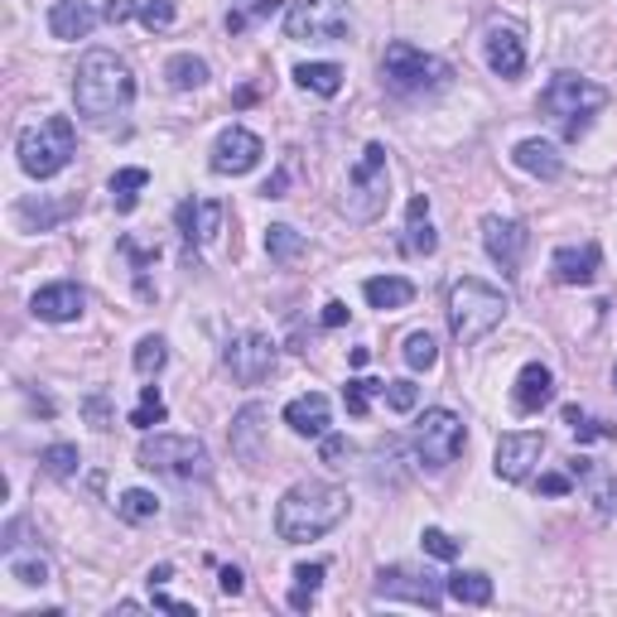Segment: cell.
Returning a JSON list of instances; mask_svg holds the SVG:
<instances>
[{
    "instance_id": "54",
    "label": "cell",
    "mask_w": 617,
    "mask_h": 617,
    "mask_svg": "<svg viewBox=\"0 0 617 617\" xmlns=\"http://www.w3.org/2000/svg\"><path fill=\"white\" fill-rule=\"evenodd\" d=\"M169 575H174V569H169V565H155V569H150V575H145V579H150V589H159V584H169Z\"/></svg>"
},
{
    "instance_id": "31",
    "label": "cell",
    "mask_w": 617,
    "mask_h": 617,
    "mask_svg": "<svg viewBox=\"0 0 617 617\" xmlns=\"http://www.w3.org/2000/svg\"><path fill=\"white\" fill-rule=\"evenodd\" d=\"M145 184H150V169H116L111 174V203H116V213L136 208V198H140Z\"/></svg>"
},
{
    "instance_id": "28",
    "label": "cell",
    "mask_w": 617,
    "mask_h": 617,
    "mask_svg": "<svg viewBox=\"0 0 617 617\" xmlns=\"http://www.w3.org/2000/svg\"><path fill=\"white\" fill-rule=\"evenodd\" d=\"M165 78H169L174 92H194V87L208 82V63H203L198 53H174L165 63Z\"/></svg>"
},
{
    "instance_id": "47",
    "label": "cell",
    "mask_w": 617,
    "mask_h": 617,
    "mask_svg": "<svg viewBox=\"0 0 617 617\" xmlns=\"http://www.w3.org/2000/svg\"><path fill=\"white\" fill-rule=\"evenodd\" d=\"M130 14H140V0H107V6H101V20L107 25H126Z\"/></svg>"
},
{
    "instance_id": "17",
    "label": "cell",
    "mask_w": 617,
    "mask_h": 617,
    "mask_svg": "<svg viewBox=\"0 0 617 617\" xmlns=\"http://www.w3.org/2000/svg\"><path fill=\"white\" fill-rule=\"evenodd\" d=\"M223 203H203V198H184L174 208V223H179V237H184V252H188V266H194V246L213 242L223 232Z\"/></svg>"
},
{
    "instance_id": "41",
    "label": "cell",
    "mask_w": 617,
    "mask_h": 617,
    "mask_svg": "<svg viewBox=\"0 0 617 617\" xmlns=\"http://www.w3.org/2000/svg\"><path fill=\"white\" fill-rule=\"evenodd\" d=\"M165 401H159V386H140V405L130 410V424L136 430H155V424H165Z\"/></svg>"
},
{
    "instance_id": "30",
    "label": "cell",
    "mask_w": 617,
    "mask_h": 617,
    "mask_svg": "<svg viewBox=\"0 0 617 617\" xmlns=\"http://www.w3.org/2000/svg\"><path fill=\"white\" fill-rule=\"evenodd\" d=\"M116 517L130 521V526L155 521V517H159V497H155V492H145V488H126L121 497H116Z\"/></svg>"
},
{
    "instance_id": "43",
    "label": "cell",
    "mask_w": 617,
    "mask_h": 617,
    "mask_svg": "<svg viewBox=\"0 0 617 617\" xmlns=\"http://www.w3.org/2000/svg\"><path fill=\"white\" fill-rule=\"evenodd\" d=\"M174 14H179V0H140V25L150 35H165L174 25Z\"/></svg>"
},
{
    "instance_id": "2",
    "label": "cell",
    "mask_w": 617,
    "mask_h": 617,
    "mask_svg": "<svg viewBox=\"0 0 617 617\" xmlns=\"http://www.w3.org/2000/svg\"><path fill=\"white\" fill-rule=\"evenodd\" d=\"M343 517H347L343 488H333V482H295L275 507V531H281L285 546H304V540L329 536Z\"/></svg>"
},
{
    "instance_id": "52",
    "label": "cell",
    "mask_w": 617,
    "mask_h": 617,
    "mask_svg": "<svg viewBox=\"0 0 617 617\" xmlns=\"http://www.w3.org/2000/svg\"><path fill=\"white\" fill-rule=\"evenodd\" d=\"M540 492H546V497H565L569 492V478L565 473H546V478H540Z\"/></svg>"
},
{
    "instance_id": "19",
    "label": "cell",
    "mask_w": 617,
    "mask_h": 617,
    "mask_svg": "<svg viewBox=\"0 0 617 617\" xmlns=\"http://www.w3.org/2000/svg\"><path fill=\"white\" fill-rule=\"evenodd\" d=\"M555 401V376L546 362H526L517 372V391H511V405H517V415H540Z\"/></svg>"
},
{
    "instance_id": "37",
    "label": "cell",
    "mask_w": 617,
    "mask_h": 617,
    "mask_svg": "<svg viewBox=\"0 0 617 617\" xmlns=\"http://www.w3.org/2000/svg\"><path fill=\"white\" fill-rule=\"evenodd\" d=\"M165 362H169V343L159 333H145L136 343V372L140 376H159V372H165Z\"/></svg>"
},
{
    "instance_id": "4",
    "label": "cell",
    "mask_w": 617,
    "mask_h": 617,
    "mask_svg": "<svg viewBox=\"0 0 617 617\" xmlns=\"http://www.w3.org/2000/svg\"><path fill=\"white\" fill-rule=\"evenodd\" d=\"M608 107V92L589 78H575V72H555L550 87L540 92V111L550 116L555 126H560L565 140H579L584 130H589V121L598 111Z\"/></svg>"
},
{
    "instance_id": "55",
    "label": "cell",
    "mask_w": 617,
    "mask_h": 617,
    "mask_svg": "<svg viewBox=\"0 0 617 617\" xmlns=\"http://www.w3.org/2000/svg\"><path fill=\"white\" fill-rule=\"evenodd\" d=\"M366 358H372L366 347H352V352H347V362H352V366H366Z\"/></svg>"
},
{
    "instance_id": "53",
    "label": "cell",
    "mask_w": 617,
    "mask_h": 617,
    "mask_svg": "<svg viewBox=\"0 0 617 617\" xmlns=\"http://www.w3.org/2000/svg\"><path fill=\"white\" fill-rule=\"evenodd\" d=\"M281 10V0H252V10H246V20H266V14Z\"/></svg>"
},
{
    "instance_id": "50",
    "label": "cell",
    "mask_w": 617,
    "mask_h": 617,
    "mask_svg": "<svg viewBox=\"0 0 617 617\" xmlns=\"http://www.w3.org/2000/svg\"><path fill=\"white\" fill-rule=\"evenodd\" d=\"M285 188H290V169H275L266 184H261V194L266 198H285Z\"/></svg>"
},
{
    "instance_id": "15",
    "label": "cell",
    "mask_w": 617,
    "mask_h": 617,
    "mask_svg": "<svg viewBox=\"0 0 617 617\" xmlns=\"http://www.w3.org/2000/svg\"><path fill=\"white\" fill-rule=\"evenodd\" d=\"M376 598H405V604H420V608L439 613L444 608V584L395 565V569H381L376 575Z\"/></svg>"
},
{
    "instance_id": "39",
    "label": "cell",
    "mask_w": 617,
    "mask_h": 617,
    "mask_svg": "<svg viewBox=\"0 0 617 617\" xmlns=\"http://www.w3.org/2000/svg\"><path fill=\"white\" fill-rule=\"evenodd\" d=\"M39 463H43V473H49V478H72V473H78V463H82V453H78V444H49L39 453Z\"/></svg>"
},
{
    "instance_id": "5",
    "label": "cell",
    "mask_w": 617,
    "mask_h": 617,
    "mask_svg": "<svg viewBox=\"0 0 617 617\" xmlns=\"http://www.w3.org/2000/svg\"><path fill=\"white\" fill-rule=\"evenodd\" d=\"M136 463L145 473H159L174 482H208L213 478L208 444L194 434H145L136 449Z\"/></svg>"
},
{
    "instance_id": "33",
    "label": "cell",
    "mask_w": 617,
    "mask_h": 617,
    "mask_svg": "<svg viewBox=\"0 0 617 617\" xmlns=\"http://www.w3.org/2000/svg\"><path fill=\"white\" fill-rule=\"evenodd\" d=\"M323 575H329V565H300L295 569V589H290V608H295V613L314 608V594H319Z\"/></svg>"
},
{
    "instance_id": "46",
    "label": "cell",
    "mask_w": 617,
    "mask_h": 617,
    "mask_svg": "<svg viewBox=\"0 0 617 617\" xmlns=\"http://www.w3.org/2000/svg\"><path fill=\"white\" fill-rule=\"evenodd\" d=\"M386 405H391V410H401V415H410V410L420 405V386H415L410 376L386 381Z\"/></svg>"
},
{
    "instance_id": "21",
    "label": "cell",
    "mask_w": 617,
    "mask_h": 617,
    "mask_svg": "<svg viewBox=\"0 0 617 617\" xmlns=\"http://www.w3.org/2000/svg\"><path fill=\"white\" fill-rule=\"evenodd\" d=\"M598 261H604V252H598L594 242H584V246H560V252L550 256V271H555V281H560V285H594Z\"/></svg>"
},
{
    "instance_id": "27",
    "label": "cell",
    "mask_w": 617,
    "mask_h": 617,
    "mask_svg": "<svg viewBox=\"0 0 617 617\" xmlns=\"http://www.w3.org/2000/svg\"><path fill=\"white\" fill-rule=\"evenodd\" d=\"M444 594L453 598V604H468V608H488L492 604V579L478 575V569H453V575L444 579Z\"/></svg>"
},
{
    "instance_id": "3",
    "label": "cell",
    "mask_w": 617,
    "mask_h": 617,
    "mask_svg": "<svg viewBox=\"0 0 617 617\" xmlns=\"http://www.w3.org/2000/svg\"><path fill=\"white\" fill-rule=\"evenodd\" d=\"M507 308H511V300L488 281L463 275V281L449 285V329H453V337H459L463 347L482 343V337L507 319Z\"/></svg>"
},
{
    "instance_id": "38",
    "label": "cell",
    "mask_w": 617,
    "mask_h": 617,
    "mask_svg": "<svg viewBox=\"0 0 617 617\" xmlns=\"http://www.w3.org/2000/svg\"><path fill=\"white\" fill-rule=\"evenodd\" d=\"M434 362H439V343H434V333L415 329V333L405 337V366H410V372H430Z\"/></svg>"
},
{
    "instance_id": "26",
    "label": "cell",
    "mask_w": 617,
    "mask_h": 617,
    "mask_svg": "<svg viewBox=\"0 0 617 617\" xmlns=\"http://www.w3.org/2000/svg\"><path fill=\"white\" fill-rule=\"evenodd\" d=\"M261 430H266V405H246L237 420H232V453L246 463L261 459Z\"/></svg>"
},
{
    "instance_id": "23",
    "label": "cell",
    "mask_w": 617,
    "mask_h": 617,
    "mask_svg": "<svg viewBox=\"0 0 617 617\" xmlns=\"http://www.w3.org/2000/svg\"><path fill=\"white\" fill-rule=\"evenodd\" d=\"M97 25V10L87 0H53L49 10V35L53 39H87Z\"/></svg>"
},
{
    "instance_id": "48",
    "label": "cell",
    "mask_w": 617,
    "mask_h": 617,
    "mask_svg": "<svg viewBox=\"0 0 617 617\" xmlns=\"http://www.w3.org/2000/svg\"><path fill=\"white\" fill-rule=\"evenodd\" d=\"M319 459H323V463H337V459H347V439H343V434H323V444H319Z\"/></svg>"
},
{
    "instance_id": "6",
    "label": "cell",
    "mask_w": 617,
    "mask_h": 617,
    "mask_svg": "<svg viewBox=\"0 0 617 617\" xmlns=\"http://www.w3.org/2000/svg\"><path fill=\"white\" fill-rule=\"evenodd\" d=\"M14 150H20V169L25 174H35V179H53V174L68 169L72 150H78V130H72L68 116H39V121H29L20 130Z\"/></svg>"
},
{
    "instance_id": "13",
    "label": "cell",
    "mask_w": 617,
    "mask_h": 617,
    "mask_svg": "<svg viewBox=\"0 0 617 617\" xmlns=\"http://www.w3.org/2000/svg\"><path fill=\"white\" fill-rule=\"evenodd\" d=\"M261 155H266V145H261V136L256 130H246V126H227L223 136L213 140V174H252L256 165H261Z\"/></svg>"
},
{
    "instance_id": "20",
    "label": "cell",
    "mask_w": 617,
    "mask_h": 617,
    "mask_svg": "<svg viewBox=\"0 0 617 617\" xmlns=\"http://www.w3.org/2000/svg\"><path fill=\"white\" fill-rule=\"evenodd\" d=\"M329 420H333V405L323 391H308V395H295V401L285 405V424L304 439H323L329 434Z\"/></svg>"
},
{
    "instance_id": "16",
    "label": "cell",
    "mask_w": 617,
    "mask_h": 617,
    "mask_svg": "<svg viewBox=\"0 0 617 617\" xmlns=\"http://www.w3.org/2000/svg\"><path fill=\"white\" fill-rule=\"evenodd\" d=\"M482 53H488V68L497 72V78L517 82L526 72V39L517 25H488V35H482Z\"/></svg>"
},
{
    "instance_id": "8",
    "label": "cell",
    "mask_w": 617,
    "mask_h": 617,
    "mask_svg": "<svg viewBox=\"0 0 617 617\" xmlns=\"http://www.w3.org/2000/svg\"><path fill=\"white\" fill-rule=\"evenodd\" d=\"M386 198H391V174H386V145L372 140L362 150V159L347 169V194H343V217L347 223H376L386 213Z\"/></svg>"
},
{
    "instance_id": "49",
    "label": "cell",
    "mask_w": 617,
    "mask_h": 617,
    "mask_svg": "<svg viewBox=\"0 0 617 617\" xmlns=\"http://www.w3.org/2000/svg\"><path fill=\"white\" fill-rule=\"evenodd\" d=\"M347 323V304L343 300H329L323 304V329H343Z\"/></svg>"
},
{
    "instance_id": "22",
    "label": "cell",
    "mask_w": 617,
    "mask_h": 617,
    "mask_svg": "<svg viewBox=\"0 0 617 617\" xmlns=\"http://www.w3.org/2000/svg\"><path fill=\"white\" fill-rule=\"evenodd\" d=\"M434 227H430V198L415 194L410 198V208H405V237H401V252L405 256H434Z\"/></svg>"
},
{
    "instance_id": "36",
    "label": "cell",
    "mask_w": 617,
    "mask_h": 617,
    "mask_svg": "<svg viewBox=\"0 0 617 617\" xmlns=\"http://www.w3.org/2000/svg\"><path fill=\"white\" fill-rule=\"evenodd\" d=\"M584 482H589V497H594V511L598 517H608L613 511V468H604V463H584V473H579Z\"/></svg>"
},
{
    "instance_id": "9",
    "label": "cell",
    "mask_w": 617,
    "mask_h": 617,
    "mask_svg": "<svg viewBox=\"0 0 617 617\" xmlns=\"http://www.w3.org/2000/svg\"><path fill=\"white\" fill-rule=\"evenodd\" d=\"M352 29L347 0H295L285 10V35L295 43H337Z\"/></svg>"
},
{
    "instance_id": "35",
    "label": "cell",
    "mask_w": 617,
    "mask_h": 617,
    "mask_svg": "<svg viewBox=\"0 0 617 617\" xmlns=\"http://www.w3.org/2000/svg\"><path fill=\"white\" fill-rule=\"evenodd\" d=\"M372 395H386V381H372V376H352L347 386H343V405H347V415H366L372 410Z\"/></svg>"
},
{
    "instance_id": "25",
    "label": "cell",
    "mask_w": 617,
    "mask_h": 617,
    "mask_svg": "<svg viewBox=\"0 0 617 617\" xmlns=\"http://www.w3.org/2000/svg\"><path fill=\"white\" fill-rule=\"evenodd\" d=\"M362 295L372 308H381V314H395V308H405L415 300V285H410L405 275H372V281L362 285Z\"/></svg>"
},
{
    "instance_id": "45",
    "label": "cell",
    "mask_w": 617,
    "mask_h": 617,
    "mask_svg": "<svg viewBox=\"0 0 617 617\" xmlns=\"http://www.w3.org/2000/svg\"><path fill=\"white\" fill-rule=\"evenodd\" d=\"M420 546H424V555H434V560H459V540L449 531H439V526H424Z\"/></svg>"
},
{
    "instance_id": "18",
    "label": "cell",
    "mask_w": 617,
    "mask_h": 617,
    "mask_svg": "<svg viewBox=\"0 0 617 617\" xmlns=\"http://www.w3.org/2000/svg\"><path fill=\"white\" fill-rule=\"evenodd\" d=\"M29 308H35V319H43V323H78L82 308H87V290L72 285V281L43 285L39 295L29 300Z\"/></svg>"
},
{
    "instance_id": "44",
    "label": "cell",
    "mask_w": 617,
    "mask_h": 617,
    "mask_svg": "<svg viewBox=\"0 0 617 617\" xmlns=\"http://www.w3.org/2000/svg\"><path fill=\"white\" fill-rule=\"evenodd\" d=\"M82 415H87V424H92V430H111V395L107 391H87L82 395Z\"/></svg>"
},
{
    "instance_id": "1",
    "label": "cell",
    "mask_w": 617,
    "mask_h": 617,
    "mask_svg": "<svg viewBox=\"0 0 617 617\" xmlns=\"http://www.w3.org/2000/svg\"><path fill=\"white\" fill-rule=\"evenodd\" d=\"M72 101H78V116H87V121H97V126L126 116L130 101H136L130 63L116 58L111 49H87L78 63V78H72Z\"/></svg>"
},
{
    "instance_id": "42",
    "label": "cell",
    "mask_w": 617,
    "mask_h": 617,
    "mask_svg": "<svg viewBox=\"0 0 617 617\" xmlns=\"http://www.w3.org/2000/svg\"><path fill=\"white\" fill-rule=\"evenodd\" d=\"M565 424H569V430H575V439H579V444H589V439H613V434H617L613 424H604V420H589L579 405H565Z\"/></svg>"
},
{
    "instance_id": "24",
    "label": "cell",
    "mask_w": 617,
    "mask_h": 617,
    "mask_svg": "<svg viewBox=\"0 0 617 617\" xmlns=\"http://www.w3.org/2000/svg\"><path fill=\"white\" fill-rule=\"evenodd\" d=\"M511 159H517V169H526L531 179H560L565 174V159H560V150H555L550 140H521L517 150H511Z\"/></svg>"
},
{
    "instance_id": "40",
    "label": "cell",
    "mask_w": 617,
    "mask_h": 617,
    "mask_svg": "<svg viewBox=\"0 0 617 617\" xmlns=\"http://www.w3.org/2000/svg\"><path fill=\"white\" fill-rule=\"evenodd\" d=\"M10 579L14 584H25V589H43L49 584V565L39 560V555H10Z\"/></svg>"
},
{
    "instance_id": "10",
    "label": "cell",
    "mask_w": 617,
    "mask_h": 617,
    "mask_svg": "<svg viewBox=\"0 0 617 617\" xmlns=\"http://www.w3.org/2000/svg\"><path fill=\"white\" fill-rule=\"evenodd\" d=\"M463 444H468V430H463V420L453 415V410H424V415L415 420V459L424 463V468H449L453 459L463 453Z\"/></svg>"
},
{
    "instance_id": "7",
    "label": "cell",
    "mask_w": 617,
    "mask_h": 617,
    "mask_svg": "<svg viewBox=\"0 0 617 617\" xmlns=\"http://www.w3.org/2000/svg\"><path fill=\"white\" fill-rule=\"evenodd\" d=\"M381 78L401 97H424V92H444L453 82V68L439 53H424L415 43L395 39V43H386V53H381Z\"/></svg>"
},
{
    "instance_id": "32",
    "label": "cell",
    "mask_w": 617,
    "mask_h": 617,
    "mask_svg": "<svg viewBox=\"0 0 617 617\" xmlns=\"http://www.w3.org/2000/svg\"><path fill=\"white\" fill-rule=\"evenodd\" d=\"M304 232H295V227H290V223H275L271 232H266V256L271 261H281V266H285V261H295V256H304Z\"/></svg>"
},
{
    "instance_id": "11",
    "label": "cell",
    "mask_w": 617,
    "mask_h": 617,
    "mask_svg": "<svg viewBox=\"0 0 617 617\" xmlns=\"http://www.w3.org/2000/svg\"><path fill=\"white\" fill-rule=\"evenodd\" d=\"M275 337L266 333H237V337H227V347H223V362H227V372L242 381V386H261L271 372H275Z\"/></svg>"
},
{
    "instance_id": "29",
    "label": "cell",
    "mask_w": 617,
    "mask_h": 617,
    "mask_svg": "<svg viewBox=\"0 0 617 617\" xmlns=\"http://www.w3.org/2000/svg\"><path fill=\"white\" fill-rule=\"evenodd\" d=\"M295 82L304 87V92L337 97V92H343V68H337V63H300L295 68Z\"/></svg>"
},
{
    "instance_id": "56",
    "label": "cell",
    "mask_w": 617,
    "mask_h": 617,
    "mask_svg": "<svg viewBox=\"0 0 617 617\" xmlns=\"http://www.w3.org/2000/svg\"><path fill=\"white\" fill-rule=\"evenodd\" d=\"M613 381H617V372H613Z\"/></svg>"
},
{
    "instance_id": "12",
    "label": "cell",
    "mask_w": 617,
    "mask_h": 617,
    "mask_svg": "<svg viewBox=\"0 0 617 617\" xmlns=\"http://www.w3.org/2000/svg\"><path fill=\"white\" fill-rule=\"evenodd\" d=\"M482 246H488V256L502 266L507 281H517L526 246H531V232H526V223H517V217H482Z\"/></svg>"
},
{
    "instance_id": "14",
    "label": "cell",
    "mask_w": 617,
    "mask_h": 617,
    "mask_svg": "<svg viewBox=\"0 0 617 617\" xmlns=\"http://www.w3.org/2000/svg\"><path fill=\"white\" fill-rule=\"evenodd\" d=\"M540 453H546V434H536V430L502 434L497 439V453H492V468H497L502 482H526L531 468L540 463Z\"/></svg>"
},
{
    "instance_id": "51",
    "label": "cell",
    "mask_w": 617,
    "mask_h": 617,
    "mask_svg": "<svg viewBox=\"0 0 617 617\" xmlns=\"http://www.w3.org/2000/svg\"><path fill=\"white\" fill-rule=\"evenodd\" d=\"M217 584H223V594H227V598H237V594L246 589V584H242V569H237V565H227V569H223V579H217Z\"/></svg>"
},
{
    "instance_id": "34",
    "label": "cell",
    "mask_w": 617,
    "mask_h": 617,
    "mask_svg": "<svg viewBox=\"0 0 617 617\" xmlns=\"http://www.w3.org/2000/svg\"><path fill=\"white\" fill-rule=\"evenodd\" d=\"M25 217V223H39V232H49L58 217H68V213H78V198H63V203H35V198H25L20 208H14Z\"/></svg>"
}]
</instances>
